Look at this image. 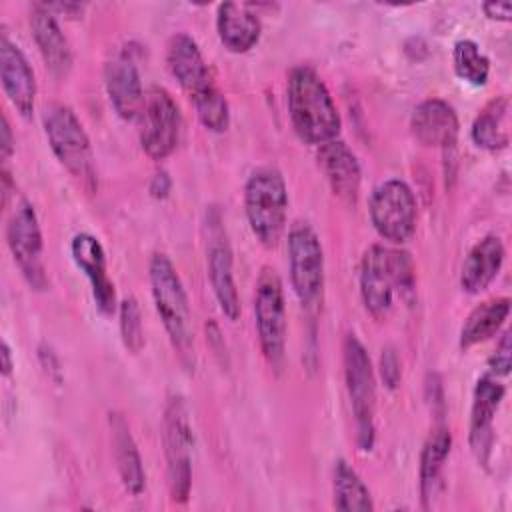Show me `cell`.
Masks as SVG:
<instances>
[{"instance_id":"1","label":"cell","mask_w":512,"mask_h":512,"mask_svg":"<svg viewBox=\"0 0 512 512\" xmlns=\"http://www.w3.org/2000/svg\"><path fill=\"white\" fill-rule=\"evenodd\" d=\"M166 64L188 94L202 126L212 132H224L230 124L228 100L218 88L196 40L188 34L172 36L166 50Z\"/></svg>"},{"instance_id":"2","label":"cell","mask_w":512,"mask_h":512,"mask_svg":"<svg viewBox=\"0 0 512 512\" xmlns=\"http://www.w3.org/2000/svg\"><path fill=\"white\" fill-rule=\"evenodd\" d=\"M286 104L292 126L306 144L320 146L338 136L342 120L336 102L314 68L300 64L290 70Z\"/></svg>"},{"instance_id":"3","label":"cell","mask_w":512,"mask_h":512,"mask_svg":"<svg viewBox=\"0 0 512 512\" xmlns=\"http://www.w3.org/2000/svg\"><path fill=\"white\" fill-rule=\"evenodd\" d=\"M416 290L414 262L406 250L372 244L360 260V296L364 308L384 320L394 308V298H412Z\"/></svg>"},{"instance_id":"4","label":"cell","mask_w":512,"mask_h":512,"mask_svg":"<svg viewBox=\"0 0 512 512\" xmlns=\"http://www.w3.org/2000/svg\"><path fill=\"white\" fill-rule=\"evenodd\" d=\"M150 288L156 312L164 330L178 352L182 364L194 366V334L192 316L184 284L166 254H154L148 266Z\"/></svg>"},{"instance_id":"5","label":"cell","mask_w":512,"mask_h":512,"mask_svg":"<svg viewBox=\"0 0 512 512\" xmlns=\"http://www.w3.org/2000/svg\"><path fill=\"white\" fill-rule=\"evenodd\" d=\"M244 212L256 240L266 248H274L284 234L288 212V188L276 168L262 166L248 176Z\"/></svg>"},{"instance_id":"6","label":"cell","mask_w":512,"mask_h":512,"mask_svg":"<svg viewBox=\"0 0 512 512\" xmlns=\"http://www.w3.org/2000/svg\"><path fill=\"white\" fill-rule=\"evenodd\" d=\"M44 132L50 144V150L58 158V162L86 188H96V168L94 154L90 146V138L74 114V110L66 104H50L42 116Z\"/></svg>"},{"instance_id":"7","label":"cell","mask_w":512,"mask_h":512,"mask_svg":"<svg viewBox=\"0 0 512 512\" xmlns=\"http://www.w3.org/2000/svg\"><path fill=\"white\" fill-rule=\"evenodd\" d=\"M344 380L350 398V408L356 424V444L360 450L368 452L374 446L376 426V378L372 370L370 356L356 334L344 338Z\"/></svg>"},{"instance_id":"8","label":"cell","mask_w":512,"mask_h":512,"mask_svg":"<svg viewBox=\"0 0 512 512\" xmlns=\"http://www.w3.org/2000/svg\"><path fill=\"white\" fill-rule=\"evenodd\" d=\"M254 320L262 356L280 372L286 358V302L282 280L270 266H264L256 280Z\"/></svg>"},{"instance_id":"9","label":"cell","mask_w":512,"mask_h":512,"mask_svg":"<svg viewBox=\"0 0 512 512\" xmlns=\"http://www.w3.org/2000/svg\"><path fill=\"white\" fill-rule=\"evenodd\" d=\"M162 440L166 454V478L170 498L184 504L192 488V446L194 434L188 420L186 404L180 396H172L164 408Z\"/></svg>"},{"instance_id":"10","label":"cell","mask_w":512,"mask_h":512,"mask_svg":"<svg viewBox=\"0 0 512 512\" xmlns=\"http://www.w3.org/2000/svg\"><path fill=\"white\" fill-rule=\"evenodd\" d=\"M6 244L18 264L22 276L34 290L48 286L44 262H42V230L34 206L14 194V204H6Z\"/></svg>"},{"instance_id":"11","label":"cell","mask_w":512,"mask_h":512,"mask_svg":"<svg viewBox=\"0 0 512 512\" xmlns=\"http://www.w3.org/2000/svg\"><path fill=\"white\" fill-rule=\"evenodd\" d=\"M290 282L302 308L314 310L324 290V250L318 234L306 222H298L288 232Z\"/></svg>"},{"instance_id":"12","label":"cell","mask_w":512,"mask_h":512,"mask_svg":"<svg viewBox=\"0 0 512 512\" xmlns=\"http://www.w3.org/2000/svg\"><path fill=\"white\" fill-rule=\"evenodd\" d=\"M368 212L376 232L394 244L406 242L418 220V202L412 188L398 178L378 184L368 200Z\"/></svg>"},{"instance_id":"13","label":"cell","mask_w":512,"mask_h":512,"mask_svg":"<svg viewBox=\"0 0 512 512\" xmlns=\"http://www.w3.org/2000/svg\"><path fill=\"white\" fill-rule=\"evenodd\" d=\"M140 144L152 160L168 158L182 134V114L164 88H150L140 110Z\"/></svg>"},{"instance_id":"14","label":"cell","mask_w":512,"mask_h":512,"mask_svg":"<svg viewBox=\"0 0 512 512\" xmlns=\"http://www.w3.org/2000/svg\"><path fill=\"white\" fill-rule=\"evenodd\" d=\"M206 266L220 310L230 320H236L240 316V296L234 282L232 248L216 210L206 216Z\"/></svg>"},{"instance_id":"15","label":"cell","mask_w":512,"mask_h":512,"mask_svg":"<svg viewBox=\"0 0 512 512\" xmlns=\"http://www.w3.org/2000/svg\"><path fill=\"white\" fill-rule=\"evenodd\" d=\"M500 376L492 374L486 370L474 386L472 394V410H470V446L474 456L482 466L488 464L490 448H492V426H494V416L500 408V402L504 398V384L498 380Z\"/></svg>"},{"instance_id":"16","label":"cell","mask_w":512,"mask_h":512,"mask_svg":"<svg viewBox=\"0 0 512 512\" xmlns=\"http://www.w3.org/2000/svg\"><path fill=\"white\" fill-rule=\"evenodd\" d=\"M70 252H72V260L90 282L92 298L98 312L102 316H112L118 308L116 290H114V282L108 278V272H106V254L100 240L88 232H80L72 238Z\"/></svg>"},{"instance_id":"17","label":"cell","mask_w":512,"mask_h":512,"mask_svg":"<svg viewBox=\"0 0 512 512\" xmlns=\"http://www.w3.org/2000/svg\"><path fill=\"white\" fill-rule=\"evenodd\" d=\"M104 86L112 108L122 120H136L144 104L138 66L130 52L114 54L104 66Z\"/></svg>"},{"instance_id":"18","label":"cell","mask_w":512,"mask_h":512,"mask_svg":"<svg viewBox=\"0 0 512 512\" xmlns=\"http://www.w3.org/2000/svg\"><path fill=\"white\" fill-rule=\"evenodd\" d=\"M0 82L2 90L12 106L22 114L34 112L36 100V78L22 50L2 32L0 36Z\"/></svg>"},{"instance_id":"19","label":"cell","mask_w":512,"mask_h":512,"mask_svg":"<svg viewBox=\"0 0 512 512\" xmlns=\"http://www.w3.org/2000/svg\"><path fill=\"white\" fill-rule=\"evenodd\" d=\"M316 160L334 196L346 204H356L362 174L356 154L348 148V144L338 138L324 142L318 146Z\"/></svg>"},{"instance_id":"20","label":"cell","mask_w":512,"mask_h":512,"mask_svg":"<svg viewBox=\"0 0 512 512\" xmlns=\"http://www.w3.org/2000/svg\"><path fill=\"white\" fill-rule=\"evenodd\" d=\"M458 116L454 108L440 98H428L420 102L410 118V130L414 138L428 148L448 150L458 140Z\"/></svg>"},{"instance_id":"21","label":"cell","mask_w":512,"mask_h":512,"mask_svg":"<svg viewBox=\"0 0 512 512\" xmlns=\"http://www.w3.org/2000/svg\"><path fill=\"white\" fill-rule=\"evenodd\" d=\"M30 30L46 68L54 76L64 78L72 68V48L54 12L44 4H36L30 14Z\"/></svg>"},{"instance_id":"22","label":"cell","mask_w":512,"mask_h":512,"mask_svg":"<svg viewBox=\"0 0 512 512\" xmlns=\"http://www.w3.org/2000/svg\"><path fill=\"white\" fill-rule=\"evenodd\" d=\"M108 426H110L112 452H114L120 482L126 488V492H130L132 496H138L146 488V472L142 466L138 446L130 432V426H128L124 414H120V412L108 414Z\"/></svg>"},{"instance_id":"23","label":"cell","mask_w":512,"mask_h":512,"mask_svg":"<svg viewBox=\"0 0 512 512\" xmlns=\"http://www.w3.org/2000/svg\"><path fill=\"white\" fill-rule=\"evenodd\" d=\"M504 244L496 234H488L480 238L468 252L462 270H460V286L468 294H480L486 290L492 280L498 276L504 264Z\"/></svg>"},{"instance_id":"24","label":"cell","mask_w":512,"mask_h":512,"mask_svg":"<svg viewBox=\"0 0 512 512\" xmlns=\"http://www.w3.org/2000/svg\"><path fill=\"white\" fill-rule=\"evenodd\" d=\"M216 30L220 42L230 52L242 54L258 44L262 24L250 4L222 2L216 12Z\"/></svg>"},{"instance_id":"25","label":"cell","mask_w":512,"mask_h":512,"mask_svg":"<svg viewBox=\"0 0 512 512\" xmlns=\"http://www.w3.org/2000/svg\"><path fill=\"white\" fill-rule=\"evenodd\" d=\"M470 136L478 148L498 152L510 144V100L496 96L476 114Z\"/></svg>"},{"instance_id":"26","label":"cell","mask_w":512,"mask_h":512,"mask_svg":"<svg viewBox=\"0 0 512 512\" xmlns=\"http://www.w3.org/2000/svg\"><path fill=\"white\" fill-rule=\"evenodd\" d=\"M510 314V298H490L478 304L464 320L460 330V348L468 350L498 334Z\"/></svg>"},{"instance_id":"27","label":"cell","mask_w":512,"mask_h":512,"mask_svg":"<svg viewBox=\"0 0 512 512\" xmlns=\"http://www.w3.org/2000/svg\"><path fill=\"white\" fill-rule=\"evenodd\" d=\"M452 448V434L450 428L444 424H438L426 438L422 452H420V468H418V480H420V498L422 506L428 508V502L436 490V484L440 480L442 468L446 464V458Z\"/></svg>"},{"instance_id":"28","label":"cell","mask_w":512,"mask_h":512,"mask_svg":"<svg viewBox=\"0 0 512 512\" xmlns=\"http://www.w3.org/2000/svg\"><path fill=\"white\" fill-rule=\"evenodd\" d=\"M332 504L342 512H372L374 502L370 490L356 474V470L346 462L338 460L332 478Z\"/></svg>"},{"instance_id":"29","label":"cell","mask_w":512,"mask_h":512,"mask_svg":"<svg viewBox=\"0 0 512 512\" xmlns=\"http://www.w3.org/2000/svg\"><path fill=\"white\" fill-rule=\"evenodd\" d=\"M452 64L464 82L472 86H484L490 76V62L474 40H458L452 48Z\"/></svg>"},{"instance_id":"30","label":"cell","mask_w":512,"mask_h":512,"mask_svg":"<svg viewBox=\"0 0 512 512\" xmlns=\"http://www.w3.org/2000/svg\"><path fill=\"white\" fill-rule=\"evenodd\" d=\"M118 320L124 348L132 354H138L144 346V326L136 298L128 296L118 304Z\"/></svg>"},{"instance_id":"31","label":"cell","mask_w":512,"mask_h":512,"mask_svg":"<svg viewBox=\"0 0 512 512\" xmlns=\"http://www.w3.org/2000/svg\"><path fill=\"white\" fill-rule=\"evenodd\" d=\"M400 376H402V370H400V358H398L396 350L392 346L382 348V354H380V378H382L384 386L394 390L400 384Z\"/></svg>"},{"instance_id":"32","label":"cell","mask_w":512,"mask_h":512,"mask_svg":"<svg viewBox=\"0 0 512 512\" xmlns=\"http://www.w3.org/2000/svg\"><path fill=\"white\" fill-rule=\"evenodd\" d=\"M510 352H512V344H510V332H504L500 336V342L496 344V350L488 362V370L496 376H506L510 372Z\"/></svg>"},{"instance_id":"33","label":"cell","mask_w":512,"mask_h":512,"mask_svg":"<svg viewBox=\"0 0 512 512\" xmlns=\"http://www.w3.org/2000/svg\"><path fill=\"white\" fill-rule=\"evenodd\" d=\"M482 10L488 18L502 20V22H508L510 16H512V4L510 2H484Z\"/></svg>"},{"instance_id":"34","label":"cell","mask_w":512,"mask_h":512,"mask_svg":"<svg viewBox=\"0 0 512 512\" xmlns=\"http://www.w3.org/2000/svg\"><path fill=\"white\" fill-rule=\"evenodd\" d=\"M170 188H172V180H170V176L166 172H156L152 176V180H150V194L154 198H166Z\"/></svg>"},{"instance_id":"35","label":"cell","mask_w":512,"mask_h":512,"mask_svg":"<svg viewBox=\"0 0 512 512\" xmlns=\"http://www.w3.org/2000/svg\"><path fill=\"white\" fill-rule=\"evenodd\" d=\"M0 152L2 158H10L14 152V138H12V130H10V122L8 116L2 114V128H0Z\"/></svg>"},{"instance_id":"36","label":"cell","mask_w":512,"mask_h":512,"mask_svg":"<svg viewBox=\"0 0 512 512\" xmlns=\"http://www.w3.org/2000/svg\"><path fill=\"white\" fill-rule=\"evenodd\" d=\"M0 356H2V376H10L12 368H14V362H12V352H10V346H8L6 340H2Z\"/></svg>"}]
</instances>
